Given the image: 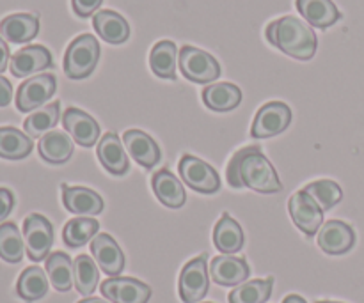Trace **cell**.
<instances>
[{
	"label": "cell",
	"mask_w": 364,
	"mask_h": 303,
	"mask_svg": "<svg viewBox=\"0 0 364 303\" xmlns=\"http://www.w3.org/2000/svg\"><path fill=\"white\" fill-rule=\"evenodd\" d=\"M226 180L233 188H249L258 194H277L283 190L279 176L259 145H249L231 156Z\"/></svg>",
	"instance_id": "cell-1"
},
{
	"label": "cell",
	"mask_w": 364,
	"mask_h": 303,
	"mask_svg": "<svg viewBox=\"0 0 364 303\" xmlns=\"http://www.w3.org/2000/svg\"><path fill=\"white\" fill-rule=\"evenodd\" d=\"M267 41L297 60H309L316 53V34L308 23L295 16H283L269 23Z\"/></svg>",
	"instance_id": "cell-2"
},
{
	"label": "cell",
	"mask_w": 364,
	"mask_h": 303,
	"mask_svg": "<svg viewBox=\"0 0 364 303\" xmlns=\"http://www.w3.org/2000/svg\"><path fill=\"white\" fill-rule=\"evenodd\" d=\"M100 60L98 39L92 34H82L70 43L64 53V73L71 80L87 78Z\"/></svg>",
	"instance_id": "cell-3"
},
{
	"label": "cell",
	"mask_w": 364,
	"mask_h": 303,
	"mask_svg": "<svg viewBox=\"0 0 364 303\" xmlns=\"http://www.w3.org/2000/svg\"><path fill=\"white\" fill-rule=\"evenodd\" d=\"M178 64L183 77L194 84H212L220 77V66L215 57L196 46L185 45L178 55Z\"/></svg>",
	"instance_id": "cell-4"
},
{
	"label": "cell",
	"mask_w": 364,
	"mask_h": 303,
	"mask_svg": "<svg viewBox=\"0 0 364 303\" xmlns=\"http://www.w3.org/2000/svg\"><path fill=\"white\" fill-rule=\"evenodd\" d=\"M178 172H180L183 184L191 187L199 194H215L220 188V177L217 170L201 158L192 155L181 156L178 163Z\"/></svg>",
	"instance_id": "cell-5"
},
{
	"label": "cell",
	"mask_w": 364,
	"mask_h": 303,
	"mask_svg": "<svg viewBox=\"0 0 364 303\" xmlns=\"http://www.w3.org/2000/svg\"><path fill=\"white\" fill-rule=\"evenodd\" d=\"M25 250L31 261L39 263L48 258L53 245V227L43 215L32 213L23 222Z\"/></svg>",
	"instance_id": "cell-6"
},
{
	"label": "cell",
	"mask_w": 364,
	"mask_h": 303,
	"mask_svg": "<svg viewBox=\"0 0 364 303\" xmlns=\"http://www.w3.org/2000/svg\"><path fill=\"white\" fill-rule=\"evenodd\" d=\"M206 254L192 259L180 273V298L183 303H198L208 294L210 272Z\"/></svg>",
	"instance_id": "cell-7"
},
{
	"label": "cell",
	"mask_w": 364,
	"mask_h": 303,
	"mask_svg": "<svg viewBox=\"0 0 364 303\" xmlns=\"http://www.w3.org/2000/svg\"><path fill=\"white\" fill-rule=\"evenodd\" d=\"M57 91V80L52 73H41L27 78L16 91V109L27 114L45 105Z\"/></svg>",
	"instance_id": "cell-8"
},
{
	"label": "cell",
	"mask_w": 364,
	"mask_h": 303,
	"mask_svg": "<svg viewBox=\"0 0 364 303\" xmlns=\"http://www.w3.org/2000/svg\"><path fill=\"white\" fill-rule=\"evenodd\" d=\"M291 123V110L283 101H270L256 114L251 126L252 138H269L283 133Z\"/></svg>",
	"instance_id": "cell-9"
},
{
	"label": "cell",
	"mask_w": 364,
	"mask_h": 303,
	"mask_svg": "<svg viewBox=\"0 0 364 303\" xmlns=\"http://www.w3.org/2000/svg\"><path fill=\"white\" fill-rule=\"evenodd\" d=\"M288 211L299 231L308 238L315 236L323 226V211L304 190L295 192L288 201Z\"/></svg>",
	"instance_id": "cell-10"
},
{
	"label": "cell",
	"mask_w": 364,
	"mask_h": 303,
	"mask_svg": "<svg viewBox=\"0 0 364 303\" xmlns=\"http://www.w3.org/2000/svg\"><path fill=\"white\" fill-rule=\"evenodd\" d=\"M103 298L110 303H148L151 287L132 277H112L100 286Z\"/></svg>",
	"instance_id": "cell-11"
},
{
	"label": "cell",
	"mask_w": 364,
	"mask_h": 303,
	"mask_svg": "<svg viewBox=\"0 0 364 303\" xmlns=\"http://www.w3.org/2000/svg\"><path fill=\"white\" fill-rule=\"evenodd\" d=\"M52 66V53H50V50L43 45H31L18 50V52L11 57L9 62L11 73L16 78L31 77V75L48 70V67Z\"/></svg>",
	"instance_id": "cell-12"
},
{
	"label": "cell",
	"mask_w": 364,
	"mask_h": 303,
	"mask_svg": "<svg viewBox=\"0 0 364 303\" xmlns=\"http://www.w3.org/2000/svg\"><path fill=\"white\" fill-rule=\"evenodd\" d=\"M63 124L73 142L80 144L82 148H92L98 142L100 124L96 123L95 117L85 114L84 110L70 106L63 114Z\"/></svg>",
	"instance_id": "cell-13"
},
{
	"label": "cell",
	"mask_w": 364,
	"mask_h": 303,
	"mask_svg": "<svg viewBox=\"0 0 364 303\" xmlns=\"http://www.w3.org/2000/svg\"><path fill=\"white\" fill-rule=\"evenodd\" d=\"M355 245V233L341 220H329L320 227L318 247L329 255L347 254Z\"/></svg>",
	"instance_id": "cell-14"
},
{
	"label": "cell",
	"mask_w": 364,
	"mask_h": 303,
	"mask_svg": "<svg viewBox=\"0 0 364 303\" xmlns=\"http://www.w3.org/2000/svg\"><path fill=\"white\" fill-rule=\"evenodd\" d=\"M91 252L96 265L109 277H117L124 270V254L110 234H96L91 241Z\"/></svg>",
	"instance_id": "cell-15"
},
{
	"label": "cell",
	"mask_w": 364,
	"mask_h": 303,
	"mask_svg": "<svg viewBox=\"0 0 364 303\" xmlns=\"http://www.w3.org/2000/svg\"><path fill=\"white\" fill-rule=\"evenodd\" d=\"M63 190V204L70 213L78 216H95L103 211L102 195L96 194L91 188L84 187H70V184H60Z\"/></svg>",
	"instance_id": "cell-16"
},
{
	"label": "cell",
	"mask_w": 364,
	"mask_h": 303,
	"mask_svg": "<svg viewBox=\"0 0 364 303\" xmlns=\"http://www.w3.org/2000/svg\"><path fill=\"white\" fill-rule=\"evenodd\" d=\"M210 279L215 284L224 287L240 286L249 279V265L245 259L235 258V255H219L212 259V265L208 266Z\"/></svg>",
	"instance_id": "cell-17"
},
{
	"label": "cell",
	"mask_w": 364,
	"mask_h": 303,
	"mask_svg": "<svg viewBox=\"0 0 364 303\" xmlns=\"http://www.w3.org/2000/svg\"><path fill=\"white\" fill-rule=\"evenodd\" d=\"M96 156H98L103 169L112 174V176H123L130 169L127 149H124L123 142L119 141V137L116 133L103 135L102 141L98 142Z\"/></svg>",
	"instance_id": "cell-18"
},
{
	"label": "cell",
	"mask_w": 364,
	"mask_h": 303,
	"mask_svg": "<svg viewBox=\"0 0 364 303\" xmlns=\"http://www.w3.org/2000/svg\"><path fill=\"white\" fill-rule=\"evenodd\" d=\"M123 145L128 155L144 169H153L160 162V148L148 133L141 130H128L123 135Z\"/></svg>",
	"instance_id": "cell-19"
},
{
	"label": "cell",
	"mask_w": 364,
	"mask_h": 303,
	"mask_svg": "<svg viewBox=\"0 0 364 303\" xmlns=\"http://www.w3.org/2000/svg\"><path fill=\"white\" fill-rule=\"evenodd\" d=\"M39 32V18L36 14L16 13L9 14L0 21V35L7 43H28L38 35Z\"/></svg>",
	"instance_id": "cell-20"
},
{
	"label": "cell",
	"mask_w": 364,
	"mask_h": 303,
	"mask_svg": "<svg viewBox=\"0 0 364 303\" xmlns=\"http://www.w3.org/2000/svg\"><path fill=\"white\" fill-rule=\"evenodd\" d=\"M151 188L155 197L162 202L164 206L171 209H178L185 204L187 201V194H185L183 183L169 172L167 169L156 170L151 177Z\"/></svg>",
	"instance_id": "cell-21"
},
{
	"label": "cell",
	"mask_w": 364,
	"mask_h": 303,
	"mask_svg": "<svg viewBox=\"0 0 364 303\" xmlns=\"http://www.w3.org/2000/svg\"><path fill=\"white\" fill-rule=\"evenodd\" d=\"M92 27L100 38L110 45H123L130 38V25L116 11H98L92 16Z\"/></svg>",
	"instance_id": "cell-22"
},
{
	"label": "cell",
	"mask_w": 364,
	"mask_h": 303,
	"mask_svg": "<svg viewBox=\"0 0 364 303\" xmlns=\"http://www.w3.org/2000/svg\"><path fill=\"white\" fill-rule=\"evenodd\" d=\"M299 13L311 27L329 28L341 18L333 0H295Z\"/></svg>",
	"instance_id": "cell-23"
},
{
	"label": "cell",
	"mask_w": 364,
	"mask_h": 303,
	"mask_svg": "<svg viewBox=\"0 0 364 303\" xmlns=\"http://www.w3.org/2000/svg\"><path fill=\"white\" fill-rule=\"evenodd\" d=\"M213 245L224 255L237 254L244 247V231H242L240 224L235 219H231L228 213H224L219 222L215 224V229H213Z\"/></svg>",
	"instance_id": "cell-24"
},
{
	"label": "cell",
	"mask_w": 364,
	"mask_h": 303,
	"mask_svg": "<svg viewBox=\"0 0 364 303\" xmlns=\"http://www.w3.org/2000/svg\"><path fill=\"white\" fill-rule=\"evenodd\" d=\"M203 101L213 112H230L240 105L242 91L230 82L212 84L203 89Z\"/></svg>",
	"instance_id": "cell-25"
},
{
	"label": "cell",
	"mask_w": 364,
	"mask_h": 303,
	"mask_svg": "<svg viewBox=\"0 0 364 303\" xmlns=\"http://www.w3.org/2000/svg\"><path fill=\"white\" fill-rule=\"evenodd\" d=\"M38 151L45 162L60 165V163H66L73 155V138L64 131H50L41 137Z\"/></svg>",
	"instance_id": "cell-26"
},
{
	"label": "cell",
	"mask_w": 364,
	"mask_h": 303,
	"mask_svg": "<svg viewBox=\"0 0 364 303\" xmlns=\"http://www.w3.org/2000/svg\"><path fill=\"white\" fill-rule=\"evenodd\" d=\"M176 59L178 48L173 41L164 39L151 48L149 53V67L160 78L174 80L176 78Z\"/></svg>",
	"instance_id": "cell-27"
},
{
	"label": "cell",
	"mask_w": 364,
	"mask_h": 303,
	"mask_svg": "<svg viewBox=\"0 0 364 303\" xmlns=\"http://www.w3.org/2000/svg\"><path fill=\"white\" fill-rule=\"evenodd\" d=\"M46 273L59 293H68L75 286L73 261L64 252H53L46 258Z\"/></svg>",
	"instance_id": "cell-28"
},
{
	"label": "cell",
	"mask_w": 364,
	"mask_h": 303,
	"mask_svg": "<svg viewBox=\"0 0 364 303\" xmlns=\"http://www.w3.org/2000/svg\"><path fill=\"white\" fill-rule=\"evenodd\" d=\"M31 137L13 126L0 128V158L4 160H23L31 155Z\"/></svg>",
	"instance_id": "cell-29"
},
{
	"label": "cell",
	"mask_w": 364,
	"mask_h": 303,
	"mask_svg": "<svg viewBox=\"0 0 364 303\" xmlns=\"http://www.w3.org/2000/svg\"><path fill=\"white\" fill-rule=\"evenodd\" d=\"M60 117V103L53 101L50 105L41 106L39 110H36L34 114L25 119L23 128L25 133L28 135L31 138H41L43 135L50 133L53 131V128L57 126Z\"/></svg>",
	"instance_id": "cell-30"
},
{
	"label": "cell",
	"mask_w": 364,
	"mask_h": 303,
	"mask_svg": "<svg viewBox=\"0 0 364 303\" xmlns=\"http://www.w3.org/2000/svg\"><path fill=\"white\" fill-rule=\"evenodd\" d=\"M16 293L25 302H38L48 293V279L39 266L23 270L18 279Z\"/></svg>",
	"instance_id": "cell-31"
},
{
	"label": "cell",
	"mask_w": 364,
	"mask_h": 303,
	"mask_svg": "<svg viewBox=\"0 0 364 303\" xmlns=\"http://www.w3.org/2000/svg\"><path fill=\"white\" fill-rule=\"evenodd\" d=\"M98 229L100 222L96 219H91V216H77V219H71L64 226L63 240L70 248H80L98 234Z\"/></svg>",
	"instance_id": "cell-32"
},
{
	"label": "cell",
	"mask_w": 364,
	"mask_h": 303,
	"mask_svg": "<svg viewBox=\"0 0 364 303\" xmlns=\"http://www.w3.org/2000/svg\"><path fill=\"white\" fill-rule=\"evenodd\" d=\"M25 241L20 229L13 222L0 224V259L16 265L23 259Z\"/></svg>",
	"instance_id": "cell-33"
},
{
	"label": "cell",
	"mask_w": 364,
	"mask_h": 303,
	"mask_svg": "<svg viewBox=\"0 0 364 303\" xmlns=\"http://www.w3.org/2000/svg\"><path fill=\"white\" fill-rule=\"evenodd\" d=\"M274 279L265 280H249V282L240 284L230 293V303H265L272 294Z\"/></svg>",
	"instance_id": "cell-34"
},
{
	"label": "cell",
	"mask_w": 364,
	"mask_h": 303,
	"mask_svg": "<svg viewBox=\"0 0 364 303\" xmlns=\"http://www.w3.org/2000/svg\"><path fill=\"white\" fill-rule=\"evenodd\" d=\"M73 275H75V287L82 297H89L96 291L100 280L98 265L92 261L89 255H78L73 261Z\"/></svg>",
	"instance_id": "cell-35"
},
{
	"label": "cell",
	"mask_w": 364,
	"mask_h": 303,
	"mask_svg": "<svg viewBox=\"0 0 364 303\" xmlns=\"http://www.w3.org/2000/svg\"><path fill=\"white\" fill-rule=\"evenodd\" d=\"M304 192L316 202V204H318V208L322 209V211L334 208V206L340 204L341 199H343V192H341L340 184L334 183V181L331 180L313 181V183L306 184Z\"/></svg>",
	"instance_id": "cell-36"
},
{
	"label": "cell",
	"mask_w": 364,
	"mask_h": 303,
	"mask_svg": "<svg viewBox=\"0 0 364 303\" xmlns=\"http://www.w3.org/2000/svg\"><path fill=\"white\" fill-rule=\"evenodd\" d=\"M102 2L103 0H71V7L78 18H89L98 13Z\"/></svg>",
	"instance_id": "cell-37"
},
{
	"label": "cell",
	"mask_w": 364,
	"mask_h": 303,
	"mask_svg": "<svg viewBox=\"0 0 364 303\" xmlns=\"http://www.w3.org/2000/svg\"><path fill=\"white\" fill-rule=\"evenodd\" d=\"M14 208V195L7 188H0V222L9 216Z\"/></svg>",
	"instance_id": "cell-38"
},
{
	"label": "cell",
	"mask_w": 364,
	"mask_h": 303,
	"mask_svg": "<svg viewBox=\"0 0 364 303\" xmlns=\"http://www.w3.org/2000/svg\"><path fill=\"white\" fill-rule=\"evenodd\" d=\"M13 99V85L7 78L0 77V106H7Z\"/></svg>",
	"instance_id": "cell-39"
},
{
	"label": "cell",
	"mask_w": 364,
	"mask_h": 303,
	"mask_svg": "<svg viewBox=\"0 0 364 303\" xmlns=\"http://www.w3.org/2000/svg\"><path fill=\"white\" fill-rule=\"evenodd\" d=\"M11 62V55H9V46L6 45V39L0 35V73L7 70Z\"/></svg>",
	"instance_id": "cell-40"
},
{
	"label": "cell",
	"mask_w": 364,
	"mask_h": 303,
	"mask_svg": "<svg viewBox=\"0 0 364 303\" xmlns=\"http://www.w3.org/2000/svg\"><path fill=\"white\" fill-rule=\"evenodd\" d=\"M283 303H308V302H306L302 297H299V294H290V297L284 298Z\"/></svg>",
	"instance_id": "cell-41"
},
{
	"label": "cell",
	"mask_w": 364,
	"mask_h": 303,
	"mask_svg": "<svg viewBox=\"0 0 364 303\" xmlns=\"http://www.w3.org/2000/svg\"><path fill=\"white\" fill-rule=\"evenodd\" d=\"M78 303H110V302L103 300V298H84V300H80Z\"/></svg>",
	"instance_id": "cell-42"
},
{
	"label": "cell",
	"mask_w": 364,
	"mask_h": 303,
	"mask_svg": "<svg viewBox=\"0 0 364 303\" xmlns=\"http://www.w3.org/2000/svg\"><path fill=\"white\" fill-rule=\"evenodd\" d=\"M316 303H341V302H316Z\"/></svg>",
	"instance_id": "cell-43"
}]
</instances>
